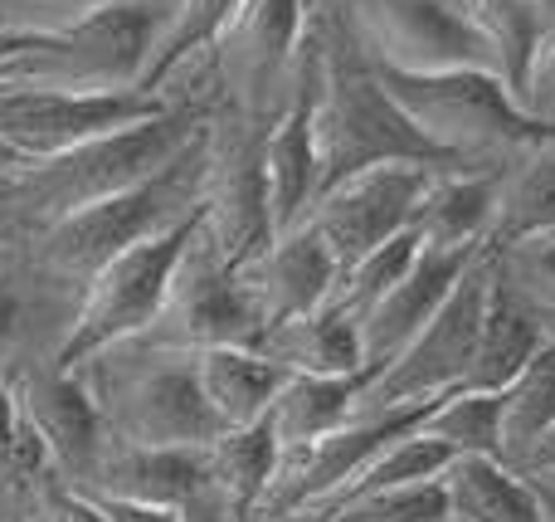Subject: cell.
<instances>
[{"instance_id":"cell-41","label":"cell","mask_w":555,"mask_h":522,"mask_svg":"<svg viewBox=\"0 0 555 522\" xmlns=\"http://www.w3.org/2000/svg\"><path fill=\"white\" fill-rule=\"evenodd\" d=\"M541 522H555V494H551V488H541Z\"/></svg>"},{"instance_id":"cell-6","label":"cell","mask_w":555,"mask_h":522,"mask_svg":"<svg viewBox=\"0 0 555 522\" xmlns=\"http://www.w3.org/2000/svg\"><path fill=\"white\" fill-rule=\"evenodd\" d=\"M380 68V84L414 123V132L449 166H507L531 142L551 137V123H537L517 107L512 88L492 68H443V74H404Z\"/></svg>"},{"instance_id":"cell-31","label":"cell","mask_w":555,"mask_h":522,"mask_svg":"<svg viewBox=\"0 0 555 522\" xmlns=\"http://www.w3.org/2000/svg\"><path fill=\"white\" fill-rule=\"evenodd\" d=\"M317 522H443L449 518V498H443L439 479H420V484H390V488H365V494L346 498V504L312 513Z\"/></svg>"},{"instance_id":"cell-22","label":"cell","mask_w":555,"mask_h":522,"mask_svg":"<svg viewBox=\"0 0 555 522\" xmlns=\"http://www.w3.org/2000/svg\"><path fill=\"white\" fill-rule=\"evenodd\" d=\"M195 371H201V391H205V400H210L220 430L263 420L287 381V371L278 367L273 357H263L254 342L201 347L195 352Z\"/></svg>"},{"instance_id":"cell-5","label":"cell","mask_w":555,"mask_h":522,"mask_svg":"<svg viewBox=\"0 0 555 522\" xmlns=\"http://www.w3.org/2000/svg\"><path fill=\"white\" fill-rule=\"evenodd\" d=\"M98 400L107 440L127 445H210L220 435L210 400L201 391L191 347H166L152 338H127L117 347L78 361Z\"/></svg>"},{"instance_id":"cell-26","label":"cell","mask_w":555,"mask_h":522,"mask_svg":"<svg viewBox=\"0 0 555 522\" xmlns=\"http://www.w3.org/2000/svg\"><path fill=\"white\" fill-rule=\"evenodd\" d=\"M365 377H302L287 371L283 391H278L269 420L283 449L307 445V440L326 435V430L346 425L356 416V396H361Z\"/></svg>"},{"instance_id":"cell-1","label":"cell","mask_w":555,"mask_h":522,"mask_svg":"<svg viewBox=\"0 0 555 522\" xmlns=\"http://www.w3.org/2000/svg\"><path fill=\"white\" fill-rule=\"evenodd\" d=\"M162 93H171V103L162 113L137 117L127 127H113V132H98L88 142L68 147V152L20 166L5 181V225H10L5 250L20 244L25 234L83 211V205H98L107 195L127 191V186L146 181L205 132V117L215 107V84L201 59L185 64Z\"/></svg>"},{"instance_id":"cell-12","label":"cell","mask_w":555,"mask_h":522,"mask_svg":"<svg viewBox=\"0 0 555 522\" xmlns=\"http://www.w3.org/2000/svg\"><path fill=\"white\" fill-rule=\"evenodd\" d=\"M263 332V313L254 303L244 269L210 240L205 230V211H201V230L185 244L181 264H176L171 283L156 322L142 332L152 342L166 347H220V342H254Z\"/></svg>"},{"instance_id":"cell-3","label":"cell","mask_w":555,"mask_h":522,"mask_svg":"<svg viewBox=\"0 0 555 522\" xmlns=\"http://www.w3.org/2000/svg\"><path fill=\"white\" fill-rule=\"evenodd\" d=\"M205 201V132L195 137L185 152H176L162 171H152L146 181L127 186V191L107 195L98 205L64 215V220L44 225V230L25 234L20 244H10V254L29 264L44 283L64 293H83V283L113 259L117 250L137 240L171 230L176 220L195 215Z\"/></svg>"},{"instance_id":"cell-13","label":"cell","mask_w":555,"mask_h":522,"mask_svg":"<svg viewBox=\"0 0 555 522\" xmlns=\"http://www.w3.org/2000/svg\"><path fill=\"white\" fill-rule=\"evenodd\" d=\"M434 171H439V166H429V162H380V166L341 176L336 186H326V191L317 195L307 220H312V230L322 234L326 250H332L336 273L351 269L375 244L410 230Z\"/></svg>"},{"instance_id":"cell-43","label":"cell","mask_w":555,"mask_h":522,"mask_svg":"<svg viewBox=\"0 0 555 522\" xmlns=\"http://www.w3.org/2000/svg\"><path fill=\"white\" fill-rule=\"evenodd\" d=\"M443 522H463V518H453V513H449V518H443Z\"/></svg>"},{"instance_id":"cell-24","label":"cell","mask_w":555,"mask_h":522,"mask_svg":"<svg viewBox=\"0 0 555 522\" xmlns=\"http://www.w3.org/2000/svg\"><path fill=\"white\" fill-rule=\"evenodd\" d=\"M283 445L273 435V420H254V425H230L205 445V469H210V494L230 508L234 518L254 513L269 498Z\"/></svg>"},{"instance_id":"cell-18","label":"cell","mask_w":555,"mask_h":522,"mask_svg":"<svg viewBox=\"0 0 555 522\" xmlns=\"http://www.w3.org/2000/svg\"><path fill=\"white\" fill-rule=\"evenodd\" d=\"M88 494L132 498V504H156V508H185L191 498L210 494L205 445H127V440H107Z\"/></svg>"},{"instance_id":"cell-14","label":"cell","mask_w":555,"mask_h":522,"mask_svg":"<svg viewBox=\"0 0 555 522\" xmlns=\"http://www.w3.org/2000/svg\"><path fill=\"white\" fill-rule=\"evenodd\" d=\"M171 103V93H146V88H122V93H59V88H25L0 84V142H10L25 162L68 152L98 132L127 127L137 117H152Z\"/></svg>"},{"instance_id":"cell-34","label":"cell","mask_w":555,"mask_h":522,"mask_svg":"<svg viewBox=\"0 0 555 522\" xmlns=\"http://www.w3.org/2000/svg\"><path fill=\"white\" fill-rule=\"evenodd\" d=\"M93 5H103V0H0V35L44 39L54 29L74 25Z\"/></svg>"},{"instance_id":"cell-8","label":"cell","mask_w":555,"mask_h":522,"mask_svg":"<svg viewBox=\"0 0 555 522\" xmlns=\"http://www.w3.org/2000/svg\"><path fill=\"white\" fill-rule=\"evenodd\" d=\"M195 230H201V211L176 220L171 230L152 234V240H137V244H127V250H117L113 259L83 283L74 322H68L64 342L54 347L49 361L78 367V361H88L93 352L117 347V342H127V338H142L156 322V313H162L166 283H171L176 264H181L185 244L195 240Z\"/></svg>"},{"instance_id":"cell-16","label":"cell","mask_w":555,"mask_h":522,"mask_svg":"<svg viewBox=\"0 0 555 522\" xmlns=\"http://www.w3.org/2000/svg\"><path fill=\"white\" fill-rule=\"evenodd\" d=\"M478 250H443V244H420L414 264L361 313V342H365V367L380 371L424 322L439 313V303L453 293L463 269L473 264Z\"/></svg>"},{"instance_id":"cell-21","label":"cell","mask_w":555,"mask_h":522,"mask_svg":"<svg viewBox=\"0 0 555 522\" xmlns=\"http://www.w3.org/2000/svg\"><path fill=\"white\" fill-rule=\"evenodd\" d=\"M498 181L502 166H439L414 215L424 244L482 250L492 234V211H498Z\"/></svg>"},{"instance_id":"cell-32","label":"cell","mask_w":555,"mask_h":522,"mask_svg":"<svg viewBox=\"0 0 555 522\" xmlns=\"http://www.w3.org/2000/svg\"><path fill=\"white\" fill-rule=\"evenodd\" d=\"M420 244H424V234L414 230V225H410V230H400L395 240L375 244V250H371V254H361V259H356L351 269L336 273V293H332V303H341V308H351L356 318H361V313L371 308V303L380 298V293L390 289V283L414 264Z\"/></svg>"},{"instance_id":"cell-4","label":"cell","mask_w":555,"mask_h":522,"mask_svg":"<svg viewBox=\"0 0 555 522\" xmlns=\"http://www.w3.org/2000/svg\"><path fill=\"white\" fill-rule=\"evenodd\" d=\"M181 0H103L74 25L25 39L0 59V84L59 88V93H122L142 88Z\"/></svg>"},{"instance_id":"cell-42","label":"cell","mask_w":555,"mask_h":522,"mask_svg":"<svg viewBox=\"0 0 555 522\" xmlns=\"http://www.w3.org/2000/svg\"><path fill=\"white\" fill-rule=\"evenodd\" d=\"M10 240V225H5V186H0V250H5Z\"/></svg>"},{"instance_id":"cell-33","label":"cell","mask_w":555,"mask_h":522,"mask_svg":"<svg viewBox=\"0 0 555 522\" xmlns=\"http://www.w3.org/2000/svg\"><path fill=\"white\" fill-rule=\"evenodd\" d=\"M492 254H498V269L507 273V283L531 303V313L546 322V332L555 338V230L502 244Z\"/></svg>"},{"instance_id":"cell-38","label":"cell","mask_w":555,"mask_h":522,"mask_svg":"<svg viewBox=\"0 0 555 522\" xmlns=\"http://www.w3.org/2000/svg\"><path fill=\"white\" fill-rule=\"evenodd\" d=\"M181 522H240V518H234L215 494H201V498H191V504L181 508Z\"/></svg>"},{"instance_id":"cell-44","label":"cell","mask_w":555,"mask_h":522,"mask_svg":"<svg viewBox=\"0 0 555 522\" xmlns=\"http://www.w3.org/2000/svg\"><path fill=\"white\" fill-rule=\"evenodd\" d=\"M551 494H555V488H551Z\"/></svg>"},{"instance_id":"cell-25","label":"cell","mask_w":555,"mask_h":522,"mask_svg":"<svg viewBox=\"0 0 555 522\" xmlns=\"http://www.w3.org/2000/svg\"><path fill=\"white\" fill-rule=\"evenodd\" d=\"M551 230H555V132L531 142L527 152L502 166L488 244L502 250V244H517Z\"/></svg>"},{"instance_id":"cell-35","label":"cell","mask_w":555,"mask_h":522,"mask_svg":"<svg viewBox=\"0 0 555 522\" xmlns=\"http://www.w3.org/2000/svg\"><path fill=\"white\" fill-rule=\"evenodd\" d=\"M517 107L527 117H537V123H551L555 127V29L541 39V49L531 54L527 74H521Z\"/></svg>"},{"instance_id":"cell-30","label":"cell","mask_w":555,"mask_h":522,"mask_svg":"<svg viewBox=\"0 0 555 522\" xmlns=\"http://www.w3.org/2000/svg\"><path fill=\"white\" fill-rule=\"evenodd\" d=\"M234 10H240V0H181L171 29H166V39H162V49H156L152 74H146V84H142L146 93H162L185 64H195V59L215 44V35L230 25Z\"/></svg>"},{"instance_id":"cell-19","label":"cell","mask_w":555,"mask_h":522,"mask_svg":"<svg viewBox=\"0 0 555 522\" xmlns=\"http://www.w3.org/2000/svg\"><path fill=\"white\" fill-rule=\"evenodd\" d=\"M263 357H273L283 371H302V377H371L365 367V342L361 318L351 308L326 298L322 308L302 313V318H283L254 338Z\"/></svg>"},{"instance_id":"cell-28","label":"cell","mask_w":555,"mask_h":522,"mask_svg":"<svg viewBox=\"0 0 555 522\" xmlns=\"http://www.w3.org/2000/svg\"><path fill=\"white\" fill-rule=\"evenodd\" d=\"M449 459H453V449L443 445V440H434L429 430L410 425V430H400V435L385 440V445L375 449V455L351 474V484H346L341 494L326 498L322 508H312V513H326V508L346 504V498L365 494V488H390V484H420V479H439Z\"/></svg>"},{"instance_id":"cell-10","label":"cell","mask_w":555,"mask_h":522,"mask_svg":"<svg viewBox=\"0 0 555 522\" xmlns=\"http://www.w3.org/2000/svg\"><path fill=\"white\" fill-rule=\"evenodd\" d=\"M312 0H240L230 25L201 54L215 93L259 127H269L287 103L297 39L307 29Z\"/></svg>"},{"instance_id":"cell-27","label":"cell","mask_w":555,"mask_h":522,"mask_svg":"<svg viewBox=\"0 0 555 522\" xmlns=\"http://www.w3.org/2000/svg\"><path fill=\"white\" fill-rule=\"evenodd\" d=\"M498 396H502V459L517 464L531 440L555 425V338L541 342L537 357Z\"/></svg>"},{"instance_id":"cell-29","label":"cell","mask_w":555,"mask_h":522,"mask_svg":"<svg viewBox=\"0 0 555 522\" xmlns=\"http://www.w3.org/2000/svg\"><path fill=\"white\" fill-rule=\"evenodd\" d=\"M420 430L453 449V455H502V396L498 391H449L424 410Z\"/></svg>"},{"instance_id":"cell-17","label":"cell","mask_w":555,"mask_h":522,"mask_svg":"<svg viewBox=\"0 0 555 522\" xmlns=\"http://www.w3.org/2000/svg\"><path fill=\"white\" fill-rule=\"evenodd\" d=\"M244 283H249L254 303L263 313V328H269L283 318H302V313L322 308L332 298L336 259L322 234L312 230V220H297L273 234L269 250L244 264Z\"/></svg>"},{"instance_id":"cell-36","label":"cell","mask_w":555,"mask_h":522,"mask_svg":"<svg viewBox=\"0 0 555 522\" xmlns=\"http://www.w3.org/2000/svg\"><path fill=\"white\" fill-rule=\"evenodd\" d=\"M49 522H107V513L93 494H83L74 484H59L54 498H49Z\"/></svg>"},{"instance_id":"cell-20","label":"cell","mask_w":555,"mask_h":522,"mask_svg":"<svg viewBox=\"0 0 555 522\" xmlns=\"http://www.w3.org/2000/svg\"><path fill=\"white\" fill-rule=\"evenodd\" d=\"M546 322L531 313V303L507 283L492 254V279H488V303H482V328H478V352L468 367V391H502L546 342Z\"/></svg>"},{"instance_id":"cell-37","label":"cell","mask_w":555,"mask_h":522,"mask_svg":"<svg viewBox=\"0 0 555 522\" xmlns=\"http://www.w3.org/2000/svg\"><path fill=\"white\" fill-rule=\"evenodd\" d=\"M98 498V494H93ZM107 522H181V508H156V504H132V498H98Z\"/></svg>"},{"instance_id":"cell-15","label":"cell","mask_w":555,"mask_h":522,"mask_svg":"<svg viewBox=\"0 0 555 522\" xmlns=\"http://www.w3.org/2000/svg\"><path fill=\"white\" fill-rule=\"evenodd\" d=\"M10 377H15L25 416L35 420V430L44 435L49 455H54L59 479L88 494L98 474V459L107 449V425L98 416V400L88 391V381L74 367H59L49 357L20 361Z\"/></svg>"},{"instance_id":"cell-7","label":"cell","mask_w":555,"mask_h":522,"mask_svg":"<svg viewBox=\"0 0 555 522\" xmlns=\"http://www.w3.org/2000/svg\"><path fill=\"white\" fill-rule=\"evenodd\" d=\"M488 279H492V244L473 254L463 279L453 293L439 303L429 322L385 361L371 371L356 396V416H380V410H414L434 406L449 391H463L478 352V328H482V303H488Z\"/></svg>"},{"instance_id":"cell-11","label":"cell","mask_w":555,"mask_h":522,"mask_svg":"<svg viewBox=\"0 0 555 522\" xmlns=\"http://www.w3.org/2000/svg\"><path fill=\"white\" fill-rule=\"evenodd\" d=\"M356 39L385 68L443 74V68H492L498 54L468 0H341Z\"/></svg>"},{"instance_id":"cell-23","label":"cell","mask_w":555,"mask_h":522,"mask_svg":"<svg viewBox=\"0 0 555 522\" xmlns=\"http://www.w3.org/2000/svg\"><path fill=\"white\" fill-rule=\"evenodd\" d=\"M439 484L463 522H541V488L502 455H453Z\"/></svg>"},{"instance_id":"cell-40","label":"cell","mask_w":555,"mask_h":522,"mask_svg":"<svg viewBox=\"0 0 555 522\" xmlns=\"http://www.w3.org/2000/svg\"><path fill=\"white\" fill-rule=\"evenodd\" d=\"M20 166H25V156H20V152H15V147H10V142H0V186H5L10 176L20 171Z\"/></svg>"},{"instance_id":"cell-2","label":"cell","mask_w":555,"mask_h":522,"mask_svg":"<svg viewBox=\"0 0 555 522\" xmlns=\"http://www.w3.org/2000/svg\"><path fill=\"white\" fill-rule=\"evenodd\" d=\"M307 25L317 35V195L380 162L449 166L380 84V68L356 39L341 0H312Z\"/></svg>"},{"instance_id":"cell-9","label":"cell","mask_w":555,"mask_h":522,"mask_svg":"<svg viewBox=\"0 0 555 522\" xmlns=\"http://www.w3.org/2000/svg\"><path fill=\"white\" fill-rule=\"evenodd\" d=\"M263 132L254 117L230 107L215 93L205 117V230L234 264H249L273 240V205H269V171H263Z\"/></svg>"},{"instance_id":"cell-45","label":"cell","mask_w":555,"mask_h":522,"mask_svg":"<svg viewBox=\"0 0 555 522\" xmlns=\"http://www.w3.org/2000/svg\"><path fill=\"white\" fill-rule=\"evenodd\" d=\"M468 5H473V0H468Z\"/></svg>"},{"instance_id":"cell-39","label":"cell","mask_w":555,"mask_h":522,"mask_svg":"<svg viewBox=\"0 0 555 522\" xmlns=\"http://www.w3.org/2000/svg\"><path fill=\"white\" fill-rule=\"evenodd\" d=\"M240 522H317L312 513H297V508H254Z\"/></svg>"}]
</instances>
